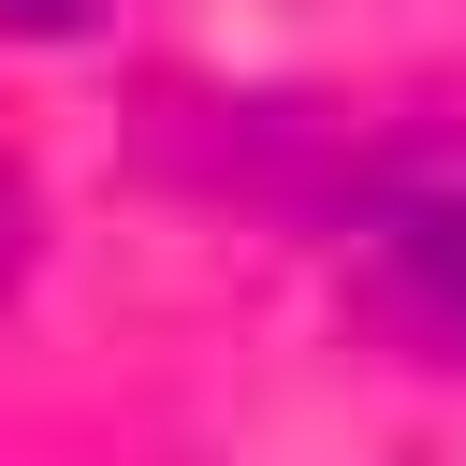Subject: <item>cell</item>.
Returning a JSON list of instances; mask_svg holds the SVG:
<instances>
[{
	"label": "cell",
	"instance_id": "2",
	"mask_svg": "<svg viewBox=\"0 0 466 466\" xmlns=\"http://www.w3.org/2000/svg\"><path fill=\"white\" fill-rule=\"evenodd\" d=\"M0 15H15V29H73L87 0H0Z\"/></svg>",
	"mask_w": 466,
	"mask_h": 466
},
{
	"label": "cell",
	"instance_id": "3",
	"mask_svg": "<svg viewBox=\"0 0 466 466\" xmlns=\"http://www.w3.org/2000/svg\"><path fill=\"white\" fill-rule=\"evenodd\" d=\"M0 277H15V204H0Z\"/></svg>",
	"mask_w": 466,
	"mask_h": 466
},
{
	"label": "cell",
	"instance_id": "1",
	"mask_svg": "<svg viewBox=\"0 0 466 466\" xmlns=\"http://www.w3.org/2000/svg\"><path fill=\"white\" fill-rule=\"evenodd\" d=\"M364 248L393 262V291L466 350V131H422L364 175Z\"/></svg>",
	"mask_w": 466,
	"mask_h": 466
}]
</instances>
